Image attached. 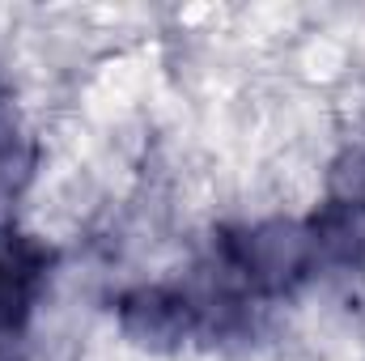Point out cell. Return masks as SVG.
<instances>
[{
    "mask_svg": "<svg viewBox=\"0 0 365 361\" xmlns=\"http://www.w3.org/2000/svg\"><path fill=\"white\" fill-rule=\"evenodd\" d=\"M221 255L230 272L259 298L293 293L323 264L310 221H293V217H268V221L225 230Z\"/></svg>",
    "mask_w": 365,
    "mask_h": 361,
    "instance_id": "obj_1",
    "label": "cell"
},
{
    "mask_svg": "<svg viewBox=\"0 0 365 361\" xmlns=\"http://www.w3.org/2000/svg\"><path fill=\"white\" fill-rule=\"evenodd\" d=\"M119 332L149 349V353H175L200 332V306L175 285H136L115 302Z\"/></svg>",
    "mask_w": 365,
    "mask_h": 361,
    "instance_id": "obj_2",
    "label": "cell"
},
{
    "mask_svg": "<svg viewBox=\"0 0 365 361\" xmlns=\"http://www.w3.org/2000/svg\"><path fill=\"white\" fill-rule=\"evenodd\" d=\"M51 264H56V251L38 234L13 230V225L0 230V332L26 327L38 293L47 289Z\"/></svg>",
    "mask_w": 365,
    "mask_h": 361,
    "instance_id": "obj_3",
    "label": "cell"
},
{
    "mask_svg": "<svg viewBox=\"0 0 365 361\" xmlns=\"http://www.w3.org/2000/svg\"><path fill=\"white\" fill-rule=\"evenodd\" d=\"M327 204L331 208H344L353 217L365 213V145L336 158V166L327 175Z\"/></svg>",
    "mask_w": 365,
    "mask_h": 361,
    "instance_id": "obj_4",
    "label": "cell"
}]
</instances>
